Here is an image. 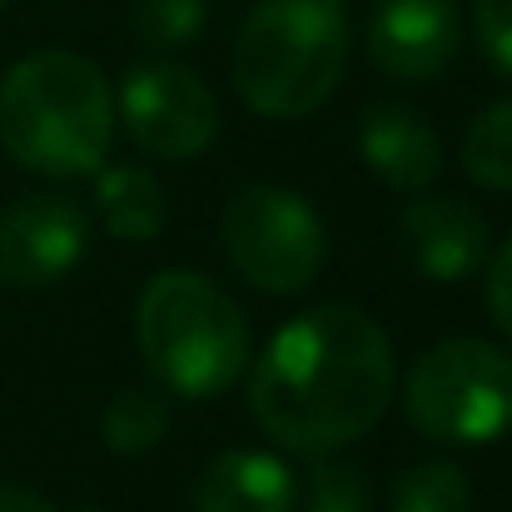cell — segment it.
Returning a JSON list of instances; mask_svg holds the SVG:
<instances>
[{"mask_svg":"<svg viewBox=\"0 0 512 512\" xmlns=\"http://www.w3.org/2000/svg\"><path fill=\"white\" fill-rule=\"evenodd\" d=\"M393 398L388 334L353 304H319L289 319L249 373L259 428L304 458L358 443Z\"/></svg>","mask_w":512,"mask_h":512,"instance_id":"obj_1","label":"cell"},{"mask_svg":"<svg viewBox=\"0 0 512 512\" xmlns=\"http://www.w3.org/2000/svg\"><path fill=\"white\" fill-rule=\"evenodd\" d=\"M115 95L80 50H35L0 80V150L40 179H80L105 165Z\"/></svg>","mask_w":512,"mask_h":512,"instance_id":"obj_2","label":"cell"},{"mask_svg":"<svg viewBox=\"0 0 512 512\" xmlns=\"http://www.w3.org/2000/svg\"><path fill=\"white\" fill-rule=\"evenodd\" d=\"M348 65L343 0H259L234 35V85L264 120H304L329 105Z\"/></svg>","mask_w":512,"mask_h":512,"instance_id":"obj_3","label":"cell"},{"mask_svg":"<svg viewBox=\"0 0 512 512\" xmlns=\"http://www.w3.org/2000/svg\"><path fill=\"white\" fill-rule=\"evenodd\" d=\"M135 339L160 388L179 398H214L234 388L249 363L244 309L204 274L165 269L145 284Z\"/></svg>","mask_w":512,"mask_h":512,"instance_id":"obj_4","label":"cell"},{"mask_svg":"<svg viewBox=\"0 0 512 512\" xmlns=\"http://www.w3.org/2000/svg\"><path fill=\"white\" fill-rule=\"evenodd\" d=\"M408 423L438 443H493L512 433V353L483 339H443L403 383Z\"/></svg>","mask_w":512,"mask_h":512,"instance_id":"obj_5","label":"cell"},{"mask_svg":"<svg viewBox=\"0 0 512 512\" xmlns=\"http://www.w3.org/2000/svg\"><path fill=\"white\" fill-rule=\"evenodd\" d=\"M219 244L239 279H249L264 294H304L329 259L319 209L284 184L239 189L224 209Z\"/></svg>","mask_w":512,"mask_h":512,"instance_id":"obj_6","label":"cell"},{"mask_svg":"<svg viewBox=\"0 0 512 512\" xmlns=\"http://www.w3.org/2000/svg\"><path fill=\"white\" fill-rule=\"evenodd\" d=\"M120 115L130 140L160 160H194L219 135L214 90L174 60H145L125 75Z\"/></svg>","mask_w":512,"mask_h":512,"instance_id":"obj_7","label":"cell"},{"mask_svg":"<svg viewBox=\"0 0 512 512\" xmlns=\"http://www.w3.org/2000/svg\"><path fill=\"white\" fill-rule=\"evenodd\" d=\"M90 244V219L70 194H25L0 214V279L15 289L60 284Z\"/></svg>","mask_w":512,"mask_h":512,"instance_id":"obj_8","label":"cell"},{"mask_svg":"<svg viewBox=\"0 0 512 512\" xmlns=\"http://www.w3.org/2000/svg\"><path fill=\"white\" fill-rule=\"evenodd\" d=\"M463 40L458 0H378L368 50L393 80H433L453 65Z\"/></svg>","mask_w":512,"mask_h":512,"instance_id":"obj_9","label":"cell"},{"mask_svg":"<svg viewBox=\"0 0 512 512\" xmlns=\"http://www.w3.org/2000/svg\"><path fill=\"white\" fill-rule=\"evenodd\" d=\"M398 234H403V249H408V264L423 274V279H438V284H458L468 274H478L488 264V219L463 204V199H418L403 209L398 219Z\"/></svg>","mask_w":512,"mask_h":512,"instance_id":"obj_10","label":"cell"},{"mask_svg":"<svg viewBox=\"0 0 512 512\" xmlns=\"http://www.w3.org/2000/svg\"><path fill=\"white\" fill-rule=\"evenodd\" d=\"M358 150L373 179H383L388 189L403 194H423L438 170H443V145L438 130L413 115L408 105H368L363 125H358Z\"/></svg>","mask_w":512,"mask_h":512,"instance_id":"obj_11","label":"cell"},{"mask_svg":"<svg viewBox=\"0 0 512 512\" xmlns=\"http://www.w3.org/2000/svg\"><path fill=\"white\" fill-rule=\"evenodd\" d=\"M194 512H294L299 478L284 458L259 448H229L194 478Z\"/></svg>","mask_w":512,"mask_h":512,"instance_id":"obj_12","label":"cell"},{"mask_svg":"<svg viewBox=\"0 0 512 512\" xmlns=\"http://www.w3.org/2000/svg\"><path fill=\"white\" fill-rule=\"evenodd\" d=\"M95 209L115 239H155L165 229V214H170L160 179L135 170V165L95 170Z\"/></svg>","mask_w":512,"mask_h":512,"instance_id":"obj_13","label":"cell"},{"mask_svg":"<svg viewBox=\"0 0 512 512\" xmlns=\"http://www.w3.org/2000/svg\"><path fill=\"white\" fill-rule=\"evenodd\" d=\"M463 170L483 189L512 194V100L473 115V125L463 130Z\"/></svg>","mask_w":512,"mask_h":512,"instance_id":"obj_14","label":"cell"},{"mask_svg":"<svg viewBox=\"0 0 512 512\" xmlns=\"http://www.w3.org/2000/svg\"><path fill=\"white\" fill-rule=\"evenodd\" d=\"M170 433V403L160 388H120L105 408V443L115 453H145Z\"/></svg>","mask_w":512,"mask_h":512,"instance_id":"obj_15","label":"cell"},{"mask_svg":"<svg viewBox=\"0 0 512 512\" xmlns=\"http://www.w3.org/2000/svg\"><path fill=\"white\" fill-rule=\"evenodd\" d=\"M473 488L468 473L453 463H418L398 478L393 488V512H468Z\"/></svg>","mask_w":512,"mask_h":512,"instance_id":"obj_16","label":"cell"},{"mask_svg":"<svg viewBox=\"0 0 512 512\" xmlns=\"http://www.w3.org/2000/svg\"><path fill=\"white\" fill-rule=\"evenodd\" d=\"M204 0H135V35L155 50H179L199 40Z\"/></svg>","mask_w":512,"mask_h":512,"instance_id":"obj_17","label":"cell"},{"mask_svg":"<svg viewBox=\"0 0 512 512\" xmlns=\"http://www.w3.org/2000/svg\"><path fill=\"white\" fill-rule=\"evenodd\" d=\"M304 503L309 512H368V478L353 468V463H319L309 473V488H304Z\"/></svg>","mask_w":512,"mask_h":512,"instance_id":"obj_18","label":"cell"},{"mask_svg":"<svg viewBox=\"0 0 512 512\" xmlns=\"http://www.w3.org/2000/svg\"><path fill=\"white\" fill-rule=\"evenodd\" d=\"M473 25L488 60L503 75H512V0H473Z\"/></svg>","mask_w":512,"mask_h":512,"instance_id":"obj_19","label":"cell"},{"mask_svg":"<svg viewBox=\"0 0 512 512\" xmlns=\"http://www.w3.org/2000/svg\"><path fill=\"white\" fill-rule=\"evenodd\" d=\"M488 314L512 343V239L488 259Z\"/></svg>","mask_w":512,"mask_h":512,"instance_id":"obj_20","label":"cell"},{"mask_svg":"<svg viewBox=\"0 0 512 512\" xmlns=\"http://www.w3.org/2000/svg\"><path fill=\"white\" fill-rule=\"evenodd\" d=\"M0 512H60L50 498L30 493V488H15V483H0Z\"/></svg>","mask_w":512,"mask_h":512,"instance_id":"obj_21","label":"cell"},{"mask_svg":"<svg viewBox=\"0 0 512 512\" xmlns=\"http://www.w3.org/2000/svg\"><path fill=\"white\" fill-rule=\"evenodd\" d=\"M0 5H10V0H0Z\"/></svg>","mask_w":512,"mask_h":512,"instance_id":"obj_22","label":"cell"}]
</instances>
